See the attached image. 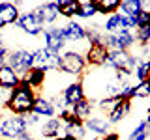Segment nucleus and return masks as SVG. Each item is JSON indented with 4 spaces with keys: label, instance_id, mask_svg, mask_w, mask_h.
Instances as JSON below:
<instances>
[{
    "label": "nucleus",
    "instance_id": "nucleus-1",
    "mask_svg": "<svg viewBox=\"0 0 150 140\" xmlns=\"http://www.w3.org/2000/svg\"><path fill=\"white\" fill-rule=\"evenodd\" d=\"M38 92L32 90L30 84H28L25 78H21L19 86H15L11 92H9V97L4 105L9 114L13 116H26L32 114V108H34V103H36Z\"/></svg>",
    "mask_w": 150,
    "mask_h": 140
},
{
    "label": "nucleus",
    "instance_id": "nucleus-2",
    "mask_svg": "<svg viewBox=\"0 0 150 140\" xmlns=\"http://www.w3.org/2000/svg\"><path fill=\"white\" fill-rule=\"evenodd\" d=\"M86 69L84 54L77 49H66L58 56V71H62L69 77H81Z\"/></svg>",
    "mask_w": 150,
    "mask_h": 140
},
{
    "label": "nucleus",
    "instance_id": "nucleus-3",
    "mask_svg": "<svg viewBox=\"0 0 150 140\" xmlns=\"http://www.w3.org/2000/svg\"><path fill=\"white\" fill-rule=\"evenodd\" d=\"M141 62V58L137 54H131L128 50H109V60L107 65L111 71H122L128 78H131L133 69L137 67V64Z\"/></svg>",
    "mask_w": 150,
    "mask_h": 140
},
{
    "label": "nucleus",
    "instance_id": "nucleus-4",
    "mask_svg": "<svg viewBox=\"0 0 150 140\" xmlns=\"http://www.w3.org/2000/svg\"><path fill=\"white\" fill-rule=\"evenodd\" d=\"M6 64L23 78L32 67H34V52H32V50H26V49H13V50L8 52Z\"/></svg>",
    "mask_w": 150,
    "mask_h": 140
},
{
    "label": "nucleus",
    "instance_id": "nucleus-5",
    "mask_svg": "<svg viewBox=\"0 0 150 140\" xmlns=\"http://www.w3.org/2000/svg\"><path fill=\"white\" fill-rule=\"evenodd\" d=\"M26 129V123H25V118L23 116H13V114H8L4 118H0V138L4 140H17L19 134L25 133Z\"/></svg>",
    "mask_w": 150,
    "mask_h": 140
},
{
    "label": "nucleus",
    "instance_id": "nucleus-6",
    "mask_svg": "<svg viewBox=\"0 0 150 140\" xmlns=\"http://www.w3.org/2000/svg\"><path fill=\"white\" fill-rule=\"evenodd\" d=\"M43 49H47L53 54H62L66 50L68 41L64 39L62 26H45L43 28Z\"/></svg>",
    "mask_w": 150,
    "mask_h": 140
},
{
    "label": "nucleus",
    "instance_id": "nucleus-7",
    "mask_svg": "<svg viewBox=\"0 0 150 140\" xmlns=\"http://www.w3.org/2000/svg\"><path fill=\"white\" fill-rule=\"evenodd\" d=\"M135 45V37H133V32H128V30H120L116 34H105L103 37V47L107 50H128Z\"/></svg>",
    "mask_w": 150,
    "mask_h": 140
},
{
    "label": "nucleus",
    "instance_id": "nucleus-8",
    "mask_svg": "<svg viewBox=\"0 0 150 140\" xmlns=\"http://www.w3.org/2000/svg\"><path fill=\"white\" fill-rule=\"evenodd\" d=\"M15 26L19 28V30H23L25 34L28 36H32V37H36V36H41L43 34V24H41V21L36 17V13L32 11H25V13H21L17 19V22H15Z\"/></svg>",
    "mask_w": 150,
    "mask_h": 140
},
{
    "label": "nucleus",
    "instance_id": "nucleus-9",
    "mask_svg": "<svg viewBox=\"0 0 150 140\" xmlns=\"http://www.w3.org/2000/svg\"><path fill=\"white\" fill-rule=\"evenodd\" d=\"M34 52V67H40L43 71H58V56L60 54H53L47 49L40 47V49L32 50Z\"/></svg>",
    "mask_w": 150,
    "mask_h": 140
},
{
    "label": "nucleus",
    "instance_id": "nucleus-10",
    "mask_svg": "<svg viewBox=\"0 0 150 140\" xmlns=\"http://www.w3.org/2000/svg\"><path fill=\"white\" fill-rule=\"evenodd\" d=\"M83 54L86 65H92V67H105L109 60V50L103 45H88Z\"/></svg>",
    "mask_w": 150,
    "mask_h": 140
},
{
    "label": "nucleus",
    "instance_id": "nucleus-11",
    "mask_svg": "<svg viewBox=\"0 0 150 140\" xmlns=\"http://www.w3.org/2000/svg\"><path fill=\"white\" fill-rule=\"evenodd\" d=\"M32 11L36 13V17L41 21V24H43V26H53L54 22H56V19L60 17L56 2H41V4H38Z\"/></svg>",
    "mask_w": 150,
    "mask_h": 140
},
{
    "label": "nucleus",
    "instance_id": "nucleus-12",
    "mask_svg": "<svg viewBox=\"0 0 150 140\" xmlns=\"http://www.w3.org/2000/svg\"><path fill=\"white\" fill-rule=\"evenodd\" d=\"M84 95V86L81 80H73L69 82L68 86L62 90V101H64V106L66 108H69V106H73L77 101H81Z\"/></svg>",
    "mask_w": 150,
    "mask_h": 140
},
{
    "label": "nucleus",
    "instance_id": "nucleus-13",
    "mask_svg": "<svg viewBox=\"0 0 150 140\" xmlns=\"http://www.w3.org/2000/svg\"><path fill=\"white\" fill-rule=\"evenodd\" d=\"M62 32L68 43H84L86 41V28L77 21H68L66 26H62Z\"/></svg>",
    "mask_w": 150,
    "mask_h": 140
},
{
    "label": "nucleus",
    "instance_id": "nucleus-14",
    "mask_svg": "<svg viewBox=\"0 0 150 140\" xmlns=\"http://www.w3.org/2000/svg\"><path fill=\"white\" fill-rule=\"evenodd\" d=\"M84 129H86V133L101 138L111 131V123L107 121V118H103V116H90V118L84 121Z\"/></svg>",
    "mask_w": 150,
    "mask_h": 140
},
{
    "label": "nucleus",
    "instance_id": "nucleus-15",
    "mask_svg": "<svg viewBox=\"0 0 150 140\" xmlns=\"http://www.w3.org/2000/svg\"><path fill=\"white\" fill-rule=\"evenodd\" d=\"M19 15H21V11L15 6V2H0V30L15 24Z\"/></svg>",
    "mask_w": 150,
    "mask_h": 140
},
{
    "label": "nucleus",
    "instance_id": "nucleus-16",
    "mask_svg": "<svg viewBox=\"0 0 150 140\" xmlns=\"http://www.w3.org/2000/svg\"><path fill=\"white\" fill-rule=\"evenodd\" d=\"M94 110H96V105H94V101L88 99V97H83V99L77 101L73 106H69V112L81 121H86L90 116H94Z\"/></svg>",
    "mask_w": 150,
    "mask_h": 140
},
{
    "label": "nucleus",
    "instance_id": "nucleus-17",
    "mask_svg": "<svg viewBox=\"0 0 150 140\" xmlns=\"http://www.w3.org/2000/svg\"><path fill=\"white\" fill-rule=\"evenodd\" d=\"M62 127H64V123L58 118H49V120H45L43 123H41L40 136L45 138V140H54L56 136L62 134Z\"/></svg>",
    "mask_w": 150,
    "mask_h": 140
},
{
    "label": "nucleus",
    "instance_id": "nucleus-18",
    "mask_svg": "<svg viewBox=\"0 0 150 140\" xmlns=\"http://www.w3.org/2000/svg\"><path fill=\"white\" fill-rule=\"evenodd\" d=\"M19 82H21V77H19L8 64L0 65V88H2V90L11 92L15 86H19Z\"/></svg>",
    "mask_w": 150,
    "mask_h": 140
},
{
    "label": "nucleus",
    "instance_id": "nucleus-19",
    "mask_svg": "<svg viewBox=\"0 0 150 140\" xmlns=\"http://www.w3.org/2000/svg\"><path fill=\"white\" fill-rule=\"evenodd\" d=\"M56 112H58V110L54 108V105H53L49 99H47V97H41V95L36 97V103H34V108H32V114L40 116V118L49 120V118H56Z\"/></svg>",
    "mask_w": 150,
    "mask_h": 140
},
{
    "label": "nucleus",
    "instance_id": "nucleus-20",
    "mask_svg": "<svg viewBox=\"0 0 150 140\" xmlns=\"http://www.w3.org/2000/svg\"><path fill=\"white\" fill-rule=\"evenodd\" d=\"M62 134H71V136H75L77 140H84L88 136L86 129H84V121L73 118L71 121H68V123H64L62 127Z\"/></svg>",
    "mask_w": 150,
    "mask_h": 140
},
{
    "label": "nucleus",
    "instance_id": "nucleus-21",
    "mask_svg": "<svg viewBox=\"0 0 150 140\" xmlns=\"http://www.w3.org/2000/svg\"><path fill=\"white\" fill-rule=\"evenodd\" d=\"M143 11V0H122L118 13L124 17H131V19H137Z\"/></svg>",
    "mask_w": 150,
    "mask_h": 140
},
{
    "label": "nucleus",
    "instance_id": "nucleus-22",
    "mask_svg": "<svg viewBox=\"0 0 150 140\" xmlns=\"http://www.w3.org/2000/svg\"><path fill=\"white\" fill-rule=\"evenodd\" d=\"M103 34H116V32L124 30V15L120 13H112L105 19V22L101 24Z\"/></svg>",
    "mask_w": 150,
    "mask_h": 140
},
{
    "label": "nucleus",
    "instance_id": "nucleus-23",
    "mask_svg": "<svg viewBox=\"0 0 150 140\" xmlns=\"http://www.w3.org/2000/svg\"><path fill=\"white\" fill-rule=\"evenodd\" d=\"M131 112V101H122L118 106H115L109 114H107V121H109L111 125H115V123H120L122 120L126 118Z\"/></svg>",
    "mask_w": 150,
    "mask_h": 140
},
{
    "label": "nucleus",
    "instance_id": "nucleus-24",
    "mask_svg": "<svg viewBox=\"0 0 150 140\" xmlns=\"http://www.w3.org/2000/svg\"><path fill=\"white\" fill-rule=\"evenodd\" d=\"M45 77H47V73L43 71V69H40V67H32L23 78H25V80L30 84L32 90H36V92H38V90H41V86L45 84Z\"/></svg>",
    "mask_w": 150,
    "mask_h": 140
},
{
    "label": "nucleus",
    "instance_id": "nucleus-25",
    "mask_svg": "<svg viewBox=\"0 0 150 140\" xmlns=\"http://www.w3.org/2000/svg\"><path fill=\"white\" fill-rule=\"evenodd\" d=\"M56 6H58V15L64 19L73 21L75 11L79 8V0H56Z\"/></svg>",
    "mask_w": 150,
    "mask_h": 140
},
{
    "label": "nucleus",
    "instance_id": "nucleus-26",
    "mask_svg": "<svg viewBox=\"0 0 150 140\" xmlns=\"http://www.w3.org/2000/svg\"><path fill=\"white\" fill-rule=\"evenodd\" d=\"M94 15H98L96 0H79V8L75 11V17L77 19H92Z\"/></svg>",
    "mask_w": 150,
    "mask_h": 140
},
{
    "label": "nucleus",
    "instance_id": "nucleus-27",
    "mask_svg": "<svg viewBox=\"0 0 150 140\" xmlns=\"http://www.w3.org/2000/svg\"><path fill=\"white\" fill-rule=\"evenodd\" d=\"M120 8V0H96V11L98 15H112V13H118Z\"/></svg>",
    "mask_w": 150,
    "mask_h": 140
},
{
    "label": "nucleus",
    "instance_id": "nucleus-28",
    "mask_svg": "<svg viewBox=\"0 0 150 140\" xmlns=\"http://www.w3.org/2000/svg\"><path fill=\"white\" fill-rule=\"evenodd\" d=\"M120 103H122V99L118 95H112V97H101V99H98L94 105H96V108L100 112H107V114H109V112L115 108V106H118Z\"/></svg>",
    "mask_w": 150,
    "mask_h": 140
},
{
    "label": "nucleus",
    "instance_id": "nucleus-29",
    "mask_svg": "<svg viewBox=\"0 0 150 140\" xmlns=\"http://www.w3.org/2000/svg\"><path fill=\"white\" fill-rule=\"evenodd\" d=\"M148 75H150V65H148V62L146 60H141V62L137 64V67L133 69V75L131 77L137 80V84L139 82H143V80H148Z\"/></svg>",
    "mask_w": 150,
    "mask_h": 140
},
{
    "label": "nucleus",
    "instance_id": "nucleus-30",
    "mask_svg": "<svg viewBox=\"0 0 150 140\" xmlns=\"http://www.w3.org/2000/svg\"><path fill=\"white\" fill-rule=\"evenodd\" d=\"M135 43H139V47H148L150 45V24L146 26H139L135 30Z\"/></svg>",
    "mask_w": 150,
    "mask_h": 140
},
{
    "label": "nucleus",
    "instance_id": "nucleus-31",
    "mask_svg": "<svg viewBox=\"0 0 150 140\" xmlns=\"http://www.w3.org/2000/svg\"><path fill=\"white\" fill-rule=\"evenodd\" d=\"M131 93H133V99L135 97L137 99H146V97H150V80H143V82L135 84L131 88Z\"/></svg>",
    "mask_w": 150,
    "mask_h": 140
},
{
    "label": "nucleus",
    "instance_id": "nucleus-32",
    "mask_svg": "<svg viewBox=\"0 0 150 140\" xmlns=\"http://www.w3.org/2000/svg\"><path fill=\"white\" fill-rule=\"evenodd\" d=\"M141 136H150V129H148V123L146 121H139L137 123V127H135L133 131L129 133V140H137V138H141Z\"/></svg>",
    "mask_w": 150,
    "mask_h": 140
},
{
    "label": "nucleus",
    "instance_id": "nucleus-33",
    "mask_svg": "<svg viewBox=\"0 0 150 140\" xmlns=\"http://www.w3.org/2000/svg\"><path fill=\"white\" fill-rule=\"evenodd\" d=\"M25 118V123H26V129L28 131H32V127H36L38 123H40V116H36V114H26V116H23Z\"/></svg>",
    "mask_w": 150,
    "mask_h": 140
},
{
    "label": "nucleus",
    "instance_id": "nucleus-34",
    "mask_svg": "<svg viewBox=\"0 0 150 140\" xmlns=\"http://www.w3.org/2000/svg\"><path fill=\"white\" fill-rule=\"evenodd\" d=\"M135 22H137V28L150 24V11H148V9H143V11H141V15L135 19Z\"/></svg>",
    "mask_w": 150,
    "mask_h": 140
},
{
    "label": "nucleus",
    "instance_id": "nucleus-35",
    "mask_svg": "<svg viewBox=\"0 0 150 140\" xmlns=\"http://www.w3.org/2000/svg\"><path fill=\"white\" fill-rule=\"evenodd\" d=\"M100 140H120V134L116 133V131H109V133H107L105 136H101Z\"/></svg>",
    "mask_w": 150,
    "mask_h": 140
},
{
    "label": "nucleus",
    "instance_id": "nucleus-36",
    "mask_svg": "<svg viewBox=\"0 0 150 140\" xmlns=\"http://www.w3.org/2000/svg\"><path fill=\"white\" fill-rule=\"evenodd\" d=\"M8 47H0V65L6 64V58H8Z\"/></svg>",
    "mask_w": 150,
    "mask_h": 140
},
{
    "label": "nucleus",
    "instance_id": "nucleus-37",
    "mask_svg": "<svg viewBox=\"0 0 150 140\" xmlns=\"http://www.w3.org/2000/svg\"><path fill=\"white\" fill-rule=\"evenodd\" d=\"M0 47H6V45H4V34H2V30H0Z\"/></svg>",
    "mask_w": 150,
    "mask_h": 140
},
{
    "label": "nucleus",
    "instance_id": "nucleus-38",
    "mask_svg": "<svg viewBox=\"0 0 150 140\" xmlns=\"http://www.w3.org/2000/svg\"><path fill=\"white\" fill-rule=\"evenodd\" d=\"M148 123V129H150V108H148V112H146V120H144Z\"/></svg>",
    "mask_w": 150,
    "mask_h": 140
},
{
    "label": "nucleus",
    "instance_id": "nucleus-39",
    "mask_svg": "<svg viewBox=\"0 0 150 140\" xmlns=\"http://www.w3.org/2000/svg\"><path fill=\"white\" fill-rule=\"evenodd\" d=\"M150 47V45H148ZM146 62H148V65H150V52H148V56H146Z\"/></svg>",
    "mask_w": 150,
    "mask_h": 140
},
{
    "label": "nucleus",
    "instance_id": "nucleus-40",
    "mask_svg": "<svg viewBox=\"0 0 150 140\" xmlns=\"http://www.w3.org/2000/svg\"><path fill=\"white\" fill-rule=\"evenodd\" d=\"M137 140H148V136H141V138H137Z\"/></svg>",
    "mask_w": 150,
    "mask_h": 140
},
{
    "label": "nucleus",
    "instance_id": "nucleus-41",
    "mask_svg": "<svg viewBox=\"0 0 150 140\" xmlns=\"http://www.w3.org/2000/svg\"><path fill=\"white\" fill-rule=\"evenodd\" d=\"M148 80H150V75H148Z\"/></svg>",
    "mask_w": 150,
    "mask_h": 140
}]
</instances>
